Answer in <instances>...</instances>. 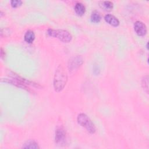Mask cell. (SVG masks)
<instances>
[{
    "instance_id": "3957f363",
    "label": "cell",
    "mask_w": 149,
    "mask_h": 149,
    "mask_svg": "<svg viewBox=\"0 0 149 149\" xmlns=\"http://www.w3.org/2000/svg\"><path fill=\"white\" fill-rule=\"evenodd\" d=\"M77 120L79 124L84 127L89 133L93 134L95 132L96 128L94 124L86 114L84 113L79 114Z\"/></svg>"
},
{
    "instance_id": "9c48e42d",
    "label": "cell",
    "mask_w": 149,
    "mask_h": 149,
    "mask_svg": "<svg viewBox=\"0 0 149 149\" xmlns=\"http://www.w3.org/2000/svg\"><path fill=\"white\" fill-rule=\"evenodd\" d=\"M100 6L106 11H110L113 8V3L111 1H102L100 3Z\"/></svg>"
},
{
    "instance_id": "277c9868",
    "label": "cell",
    "mask_w": 149,
    "mask_h": 149,
    "mask_svg": "<svg viewBox=\"0 0 149 149\" xmlns=\"http://www.w3.org/2000/svg\"><path fill=\"white\" fill-rule=\"evenodd\" d=\"M66 133L64 128L62 126L58 127L55 131V143L60 146L64 145L66 143Z\"/></svg>"
},
{
    "instance_id": "5bb4252c",
    "label": "cell",
    "mask_w": 149,
    "mask_h": 149,
    "mask_svg": "<svg viewBox=\"0 0 149 149\" xmlns=\"http://www.w3.org/2000/svg\"><path fill=\"white\" fill-rule=\"evenodd\" d=\"M10 3L12 7L16 8L22 4V1L20 0H12L10 1Z\"/></svg>"
},
{
    "instance_id": "5b68a950",
    "label": "cell",
    "mask_w": 149,
    "mask_h": 149,
    "mask_svg": "<svg viewBox=\"0 0 149 149\" xmlns=\"http://www.w3.org/2000/svg\"><path fill=\"white\" fill-rule=\"evenodd\" d=\"M83 58L80 55H77L71 58L68 62V68L69 71L73 72L76 70L83 63Z\"/></svg>"
},
{
    "instance_id": "8992f818",
    "label": "cell",
    "mask_w": 149,
    "mask_h": 149,
    "mask_svg": "<svg viewBox=\"0 0 149 149\" xmlns=\"http://www.w3.org/2000/svg\"><path fill=\"white\" fill-rule=\"evenodd\" d=\"M134 29L136 33L139 36H143L147 33L146 26L141 21H136L134 23Z\"/></svg>"
},
{
    "instance_id": "4fadbf2b",
    "label": "cell",
    "mask_w": 149,
    "mask_h": 149,
    "mask_svg": "<svg viewBox=\"0 0 149 149\" xmlns=\"http://www.w3.org/2000/svg\"><path fill=\"white\" fill-rule=\"evenodd\" d=\"M141 84L142 86L144 88V90L146 91L147 93H148V76L147 75L146 76H144L143 79H142V81H141Z\"/></svg>"
},
{
    "instance_id": "6da1fadb",
    "label": "cell",
    "mask_w": 149,
    "mask_h": 149,
    "mask_svg": "<svg viewBox=\"0 0 149 149\" xmlns=\"http://www.w3.org/2000/svg\"><path fill=\"white\" fill-rule=\"evenodd\" d=\"M68 80L67 73L62 65H59L55 71L54 79V87L55 91H60L65 86Z\"/></svg>"
},
{
    "instance_id": "7a4b0ae2",
    "label": "cell",
    "mask_w": 149,
    "mask_h": 149,
    "mask_svg": "<svg viewBox=\"0 0 149 149\" xmlns=\"http://www.w3.org/2000/svg\"><path fill=\"white\" fill-rule=\"evenodd\" d=\"M47 34L51 37L58 38L64 42H69L72 39V34L67 30L62 29H49L47 30Z\"/></svg>"
},
{
    "instance_id": "30bf717a",
    "label": "cell",
    "mask_w": 149,
    "mask_h": 149,
    "mask_svg": "<svg viewBox=\"0 0 149 149\" xmlns=\"http://www.w3.org/2000/svg\"><path fill=\"white\" fill-rule=\"evenodd\" d=\"M24 40L27 43H31L33 42L35 38V34L32 30H28L24 34Z\"/></svg>"
},
{
    "instance_id": "8fae6325",
    "label": "cell",
    "mask_w": 149,
    "mask_h": 149,
    "mask_svg": "<svg viewBox=\"0 0 149 149\" xmlns=\"http://www.w3.org/2000/svg\"><path fill=\"white\" fill-rule=\"evenodd\" d=\"M23 148H31V149H37L39 148L38 144L34 140L27 141L23 146Z\"/></svg>"
},
{
    "instance_id": "ba28073f",
    "label": "cell",
    "mask_w": 149,
    "mask_h": 149,
    "mask_svg": "<svg viewBox=\"0 0 149 149\" xmlns=\"http://www.w3.org/2000/svg\"><path fill=\"white\" fill-rule=\"evenodd\" d=\"M74 10L77 15L81 16L84 14L86 11V8L83 3L80 2H77L75 5Z\"/></svg>"
},
{
    "instance_id": "52a82bcc",
    "label": "cell",
    "mask_w": 149,
    "mask_h": 149,
    "mask_svg": "<svg viewBox=\"0 0 149 149\" xmlns=\"http://www.w3.org/2000/svg\"><path fill=\"white\" fill-rule=\"evenodd\" d=\"M104 19L107 23L109 24L110 25L114 26V27H117L119 24V20L113 15H110V14H107L105 16Z\"/></svg>"
},
{
    "instance_id": "7c38bea8",
    "label": "cell",
    "mask_w": 149,
    "mask_h": 149,
    "mask_svg": "<svg viewBox=\"0 0 149 149\" xmlns=\"http://www.w3.org/2000/svg\"><path fill=\"white\" fill-rule=\"evenodd\" d=\"M101 19V16L100 13L96 10L92 12L91 15V20L94 23H98Z\"/></svg>"
}]
</instances>
